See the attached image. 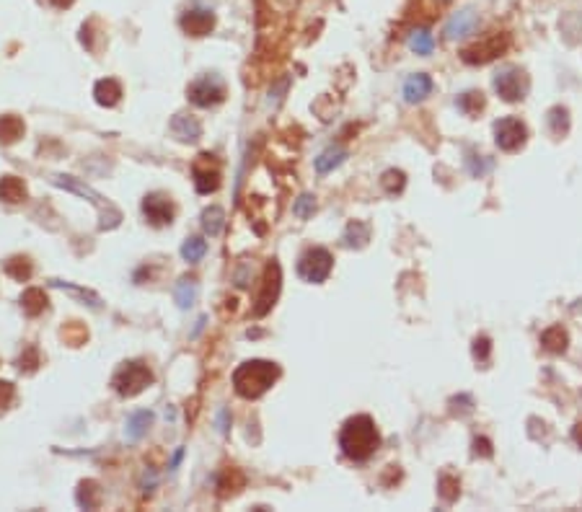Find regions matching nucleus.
I'll return each mask as SVG.
<instances>
[{
    "mask_svg": "<svg viewBox=\"0 0 582 512\" xmlns=\"http://www.w3.org/2000/svg\"><path fill=\"white\" fill-rule=\"evenodd\" d=\"M381 445V435L367 414L349 416L340 432V448L349 461H367Z\"/></svg>",
    "mask_w": 582,
    "mask_h": 512,
    "instance_id": "f257e3e1",
    "label": "nucleus"
},
{
    "mask_svg": "<svg viewBox=\"0 0 582 512\" xmlns=\"http://www.w3.org/2000/svg\"><path fill=\"white\" fill-rule=\"evenodd\" d=\"M280 365L270 360H249L243 365L236 367L233 373V388L236 394L243 399H259L262 394H267L280 378Z\"/></svg>",
    "mask_w": 582,
    "mask_h": 512,
    "instance_id": "f03ea898",
    "label": "nucleus"
},
{
    "mask_svg": "<svg viewBox=\"0 0 582 512\" xmlns=\"http://www.w3.org/2000/svg\"><path fill=\"white\" fill-rule=\"evenodd\" d=\"M55 184L60 189H68V192H73V194H81V197H86L88 202H93L98 208V213H101V228L104 230H111V228H117L119 225V220H122V213H119L111 202H106L101 194L96 192V189H91L88 184H83V181H78L76 176H55Z\"/></svg>",
    "mask_w": 582,
    "mask_h": 512,
    "instance_id": "7ed1b4c3",
    "label": "nucleus"
},
{
    "mask_svg": "<svg viewBox=\"0 0 582 512\" xmlns=\"http://www.w3.org/2000/svg\"><path fill=\"white\" fill-rule=\"evenodd\" d=\"M153 381H155V378H153V370L146 362H125V365L117 367V373L111 375L114 391H117L119 396H125V399L143 394Z\"/></svg>",
    "mask_w": 582,
    "mask_h": 512,
    "instance_id": "20e7f679",
    "label": "nucleus"
},
{
    "mask_svg": "<svg viewBox=\"0 0 582 512\" xmlns=\"http://www.w3.org/2000/svg\"><path fill=\"white\" fill-rule=\"evenodd\" d=\"M280 287H282V272H280V264L270 262L262 275V285H259L254 305H251V316H254V319H262V316H267V313L272 311V305L277 303V298H280Z\"/></svg>",
    "mask_w": 582,
    "mask_h": 512,
    "instance_id": "39448f33",
    "label": "nucleus"
},
{
    "mask_svg": "<svg viewBox=\"0 0 582 512\" xmlns=\"http://www.w3.org/2000/svg\"><path fill=\"white\" fill-rule=\"evenodd\" d=\"M528 88H531V81H528L526 70H520L518 65H507V68H502L494 76V91L505 101H510V104L513 101H523Z\"/></svg>",
    "mask_w": 582,
    "mask_h": 512,
    "instance_id": "423d86ee",
    "label": "nucleus"
},
{
    "mask_svg": "<svg viewBox=\"0 0 582 512\" xmlns=\"http://www.w3.org/2000/svg\"><path fill=\"white\" fill-rule=\"evenodd\" d=\"M187 96L192 104L208 109V106L220 104L223 98H225V83L218 76H200L197 81L189 83Z\"/></svg>",
    "mask_w": 582,
    "mask_h": 512,
    "instance_id": "0eeeda50",
    "label": "nucleus"
},
{
    "mask_svg": "<svg viewBox=\"0 0 582 512\" xmlns=\"http://www.w3.org/2000/svg\"><path fill=\"white\" fill-rule=\"evenodd\" d=\"M332 264H334V259L326 249H308L303 256H300L298 275L305 280V282L319 285V282H324V280L329 277Z\"/></svg>",
    "mask_w": 582,
    "mask_h": 512,
    "instance_id": "6e6552de",
    "label": "nucleus"
},
{
    "mask_svg": "<svg viewBox=\"0 0 582 512\" xmlns=\"http://www.w3.org/2000/svg\"><path fill=\"white\" fill-rule=\"evenodd\" d=\"M526 140H528V130L518 117H505V119H499V122H494V143H497L499 150L513 153L526 145Z\"/></svg>",
    "mask_w": 582,
    "mask_h": 512,
    "instance_id": "1a4fd4ad",
    "label": "nucleus"
},
{
    "mask_svg": "<svg viewBox=\"0 0 582 512\" xmlns=\"http://www.w3.org/2000/svg\"><path fill=\"white\" fill-rule=\"evenodd\" d=\"M192 179H194V189L200 194H210L220 187V166H218L215 155L210 153H202L197 155L192 166Z\"/></svg>",
    "mask_w": 582,
    "mask_h": 512,
    "instance_id": "9d476101",
    "label": "nucleus"
},
{
    "mask_svg": "<svg viewBox=\"0 0 582 512\" xmlns=\"http://www.w3.org/2000/svg\"><path fill=\"white\" fill-rule=\"evenodd\" d=\"M507 44H510L507 34H492V36H486V39H481V42H476L474 47H466L464 52H461V60L469 65H484L489 63V60H494L497 55H502L507 49Z\"/></svg>",
    "mask_w": 582,
    "mask_h": 512,
    "instance_id": "9b49d317",
    "label": "nucleus"
},
{
    "mask_svg": "<svg viewBox=\"0 0 582 512\" xmlns=\"http://www.w3.org/2000/svg\"><path fill=\"white\" fill-rule=\"evenodd\" d=\"M173 202L168 200L166 194H148L146 200H143V215L148 217V222L150 225H155V228H160V225H171L173 220Z\"/></svg>",
    "mask_w": 582,
    "mask_h": 512,
    "instance_id": "f8f14e48",
    "label": "nucleus"
},
{
    "mask_svg": "<svg viewBox=\"0 0 582 512\" xmlns=\"http://www.w3.org/2000/svg\"><path fill=\"white\" fill-rule=\"evenodd\" d=\"M179 24L189 36H208L215 29V14L208 11V8H192V11L181 16Z\"/></svg>",
    "mask_w": 582,
    "mask_h": 512,
    "instance_id": "ddd939ff",
    "label": "nucleus"
},
{
    "mask_svg": "<svg viewBox=\"0 0 582 512\" xmlns=\"http://www.w3.org/2000/svg\"><path fill=\"white\" fill-rule=\"evenodd\" d=\"M476 24H479L476 11L474 8H464V11H458V14H453L448 19V24H445V39H451V42L464 39V36L474 34Z\"/></svg>",
    "mask_w": 582,
    "mask_h": 512,
    "instance_id": "4468645a",
    "label": "nucleus"
},
{
    "mask_svg": "<svg viewBox=\"0 0 582 512\" xmlns=\"http://www.w3.org/2000/svg\"><path fill=\"white\" fill-rule=\"evenodd\" d=\"M168 130H171V135L179 140V143H197V140L202 138L200 119L192 117V114H176V117L171 119Z\"/></svg>",
    "mask_w": 582,
    "mask_h": 512,
    "instance_id": "2eb2a0df",
    "label": "nucleus"
},
{
    "mask_svg": "<svg viewBox=\"0 0 582 512\" xmlns=\"http://www.w3.org/2000/svg\"><path fill=\"white\" fill-rule=\"evenodd\" d=\"M153 411H148V409H140V411H132L130 416H127L125 422V437L130 440V443H138V440H143V437L148 435V429L153 427Z\"/></svg>",
    "mask_w": 582,
    "mask_h": 512,
    "instance_id": "dca6fc26",
    "label": "nucleus"
},
{
    "mask_svg": "<svg viewBox=\"0 0 582 512\" xmlns=\"http://www.w3.org/2000/svg\"><path fill=\"white\" fill-rule=\"evenodd\" d=\"M101 499H104V491H101L98 481L86 478V481L78 484V491H76L78 507H83V510H98V507H101Z\"/></svg>",
    "mask_w": 582,
    "mask_h": 512,
    "instance_id": "f3484780",
    "label": "nucleus"
},
{
    "mask_svg": "<svg viewBox=\"0 0 582 512\" xmlns=\"http://www.w3.org/2000/svg\"><path fill=\"white\" fill-rule=\"evenodd\" d=\"M432 93V78L424 76V73H417V76H412L407 83H404V98L409 101V104H417V101H422V98H427Z\"/></svg>",
    "mask_w": 582,
    "mask_h": 512,
    "instance_id": "a211bd4d",
    "label": "nucleus"
},
{
    "mask_svg": "<svg viewBox=\"0 0 582 512\" xmlns=\"http://www.w3.org/2000/svg\"><path fill=\"white\" fill-rule=\"evenodd\" d=\"M93 98H96L98 106H117L119 98H122V86L114 78H104L93 86Z\"/></svg>",
    "mask_w": 582,
    "mask_h": 512,
    "instance_id": "6ab92c4d",
    "label": "nucleus"
},
{
    "mask_svg": "<svg viewBox=\"0 0 582 512\" xmlns=\"http://www.w3.org/2000/svg\"><path fill=\"white\" fill-rule=\"evenodd\" d=\"M24 132H26V125H24L21 117H16V114H3L0 117V143L3 145H14L16 140L24 138Z\"/></svg>",
    "mask_w": 582,
    "mask_h": 512,
    "instance_id": "aec40b11",
    "label": "nucleus"
},
{
    "mask_svg": "<svg viewBox=\"0 0 582 512\" xmlns=\"http://www.w3.org/2000/svg\"><path fill=\"white\" fill-rule=\"evenodd\" d=\"M197 295H200V285H197L194 277H181L179 282H176V287H173V298H176L181 311L192 308V305L197 303Z\"/></svg>",
    "mask_w": 582,
    "mask_h": 512,
    "instance_id": "412c9836",
    "label": "nucleus"
},
{
    "mask_svg": "<svg viewBox=\"0 0 582 512\" xmlns=\"http://www.w3.org/2000/svg\"><path fill=\"white\" fill-rule=\"evenodd\" d=\"M567 344H569V334L564 332L561 326H548L546 332L541 334V347L551 354L567 352Z\"/></svg>",
    "mask_w": 582,
    "mask_h": 512,
    "instance_id": "4be33fe9",
    "label": "nucleus"
},
{
    "mask_svg": "<svg viewBox=\"0 0 582 512\" xmlns=\"http://www.w3.org/2000/svg\"><path fill=\"white\" fill-rule=\"evenodd\" d=\"M0 200L11 202V205H19V202L26 200V184L19 176H3L0 179Z\"/></svg>",
    "mask_w": 582,
    "mask_h": 512,
    "instance_id": "5701e85b",
    "label": "nucleus"
},
{
    "mask_svg": "<svg viewBox=\"0 0 582 512\" xmlns=\"http://www.w3.org/2000/svg\"><path fill=\"white\" fill-rule=\"evenodd\" d=\"M47 303L49 300H47V295H44L42 287H29V290H24V295H21V308L26 316H31V319L47 311Z\"/></svg>",
    "mask_w": 582,
    "mask_h": 512,
    "instance_id": "b1692460",
    "label": "nucleus"
},
{
    "mask_svg": "<svg viewBox=\"0 0 582 512\" xmlns=\"http://www.w3.org/2000/svg\"><path fill=\"white\" fill-rule=\"evenodd\" d=\"M342 241H344V246H349V249H362V246L370 241V225L362 220H352L347 225Z\"/></svg>",
    "mask_w": 582,
    "mask_h": 512,
    "instance_id": "393cba45",
    "label": "nucleus"
},
{
    "mask_svg": "<svg viewBox=\"0 0 582 512\" xmlns=\"http://www.w3.org/2000/svg\"><path fill=\"white\" fill-rule=\"evenodd\" d=\"M344 158H347V150H344V148H340V145L326 148V150L321 153L319 158H316V171H319V173L334 171L337 166H342V163H344Z\"/></svg>",
    "mask_w": 582,
    "mask_h": 512,
    "instance_id": "a878e982",
    "label": "nucleus"
},
{
    "mask_svg": "<svg viewBox=\"0 0 582 512\" xmlns=\"http://www.w3.org/2000/svg\"><path fill=\"white\" fill-rule=\"evenodd\" d=\"M202 228H205L208 235H220L223 228H225V213H223V208L213 205V208L205 210L202 213Z\"/></svg>",
    "mask_w": 582,
    "mask_h": 512,
    "instance_id": "bb28decb",
    "label": "nucleus"
},
{
    "mask_svg": "<svg viewBox=\"0 0 582 512\" xmlns=\"http://www.w3.org/2000/svg\"><path fill=\"white\" fill-rule=\"evenodd\" d=\"M6 272L16 282H26V280L31 277L34 267H31V259H29V256H11L6 262Z\"/></svg>",
    "mask_w": 582,
    "mask_h": 512,
    "instance_id": "cd10ccee",
    "label": "nucleus"
},
{
    "mask_svg": "<svg viewBox=\"0 0 582 512\" xmlns=\"http://www.w3.org/2000/svg\"><path fill=\"white\" fill-rule=\"evenodd\" d=\"M243 473L238 469H225L220 473V481H218V489H220V497H228V494H236L243 486Z\"/></svg>",
    "mask_w": 582,
    "mask_h": 512,
    "instance_id": "c85d7f7f",
    "label": "nucleus"
},
{
    "mask_svg": "<svg viewBox=\"0 0 582 512\" xmlns=\"http://www.w3.org/2000/svg\"><path fill=\"white\" fill-rule=\"evenodd\" d=\"M52 287H60V290H68L73 292L76 298H81L83 303H88L91 308H101V298H98L93 290H86V287H78L73 282H60V280H52Z\"/></svg>",
    "mask_w": 582,
    "mask_h": 512,
    "instance_id": "c756f323",
    "label": "nucleus"
},
{
    "mask_svg": "<svg viewBox=\"0 0 582 512\" xmlns=\"http://www.w3.org/2000/svg\"><path fill=\"white\" fill-rule=\"evenodd\" d=\"M484 93L481 91H469V93H464V96L458 98V109L464 111L466 117H476L479 111L484 109Z\"/></svg>",
    "mask_w": 582,
    "mask_h": 512,
    "instance_id": "7c9ffc66",
    "label": "nucleus"
},
{
    "mask_svg": "<svg viewBox=\"0 0 582 512\" xmlns=\"http://www.w3.org/2000/svg\"><path fill=\"white\" fill-rule=\"evenodd\" d=\"M437 494H440L443 502L453 505V502L458 499V494H461V481H458L456 476H451V473H443L440 481H437Z\"/></svg>",
    "mask_w": 582,
    "mask_h": 512,
    "instance_id": "2f4dec72",
    "label": "nucleus"
},
{
    "mask_svg": "<svg viewBox=\"0 0 582 512\" xmlns=\"http://www.w3.org/2000/svg\"><path fill=\"white\" fill-rule=\"evenodd\" d=\"M409 49L417 52V55H430L432 49H435V39H432V34L427 29H417L409 36Z\"/></svg>",
    "mask_w": 582,
    "mask_h": 512,
    "instance_id": "473e14b6",
    "label": "nucleus"
},
{
    "mask_svg": "<svg viewBox=\"0 0 582 512\" xmlns=\"http://www.w3.org/2000/svg\"><path fill=\"white\" fill-rule=\"evenodd\" d=\"M208 254V241H202V238H187L184 241V246H181V256H184V262L189 264H197L202 259V256Z\"/></svg>",
    "mask_w": 582,
    "mask_h": 512,
    "instance_id": "72a5a7b5",
    "label": "nucleus"
},
{
    "mask_svg": "<svg viewBox=\"0 0 582 512\" xmlns=\"http://www.w3.org/2000/svg\"><path fill=\"white\" fill-rule=\"evenodd\" d=\"M548 127H551V132H554L556 138L567 135V130H569V111L564 109V106H554V109L548 111Z\"/></svg>",
    "mask_w": 582,
    "mask_h": 512,
    "instance_id": "f704fd0d",
    "label": "nucleus"
},
{
    "mask_svg": "<svg viewBox=\"0 0 582 512\" xmlns=\"http://www.w3.org/2000/svg\"><path fill=\"white\" fill-rule=\"evenodd\" d=\"M63 339L68 342L70 347H81L86 339H88V332H86V326H81L78 321H70V324L63 326Z\"/></svg>",
    "mask_w": 582,
    "mask_h": 512,
    "instance_id": "c9c22d12",
    "label": "nucleus"
},
{
    "mask_svg": "<svg viewBox=\"0 0 582 512\" xmlns=\"http://www.w3.org/2000/svg\"><path fill=\"white\" fill-rule=\"evenodd\" d=\"M39 365H42V354H39V349H36V347H26L24 354L19 357V370H21V373H36Z\"/></svg>",
    "mask_w": 582,
    "mask_h": 512,
    "instance_id": "e433bc0d",
    "label": "nucleus"
},
{
    "mask_svg": "<svg viewBox=\"0 0 582 512\" xmlns=\"http://www.w3.org/2000/svg\"><path fill=\"white\" fill-rule=\"evenodd\" d=\"M381 187L386 189L388 194H399L404 187H407V176H404V171H396V168H391V171L383 173Z\"/></svg>",
    "mask_w": 582,
    "mask_h": 512,
    "instance_id": "4c0bfd02",
    "label": "nucleus"
},
{
    "mask_svg": "<svg viewBox=\"0 0 582 512\" xmlns=\"http://www.w3.org/2000/svg\"><path fill=\"white\" fill-rule=\"evenodd\" d=\"M292 213L298 215L300 220L313 217V213H316V197H313V194H300L298 200H295V205H292Z\"/></svg>",
    "mask_w": 582,
    "mask_h": 512,
    "instance_id": "58836bf2",
    "label": "nucleus"
},
{
    "mask_svg": "<svg viewBox=\"0 0 582 512\" xmlns=\"http://www.w3.org/2000/svg\"><path fill=\"white\" fill-rule=\"evenodd\" d=\"M466 166H469V173H471V176H479V179H481V176H484L486 171H492V160L486 158V155H469V158H466Z\"/></svg>",
    "mask_w": 582,
    "mask_h": 512,
    "instance_id": "ea45409f",
    "label": "nucleus"
},
{
    "mask_svg": "<svg viewBox=\"0 0 582 512\" xmlns=\"http://www.w3.org/2000/svg\"><path fill=\"white\" fill-rule=\"evenodd\" d=\"M489 352H492V342L486 339V337H476L474 339V357L479 362H486L489 360Z\"/></svg>",
    "mask_w": 582,
    "mask_h": 512,
    "instance_id": "a19ab883",
    "label": "nucleus"
},
{
    "mask_svg": "<svg viewBox=\"0 0 582 512\" xmlns=\"http://www.w3.org/2000/svg\"><path fill=\"white\" fill-rule=\"evenodd\" d=\"M16 399V388L11 381H0V411H6Z\"/></svg>",
    "mask_w": 582,
    "mask_h": 512,
    "instance_id": "79ce46f5",
    "label": "nucleus"
},
{
    "mask_svg": "<svg viewBox=\"0 0 582 512\" xmlns=\"http://www.w3.org/2000/svg\"><path fill=\"white\" fill-rule=\"evenodd\" d=\"M215 419H218V432H220V435H228L230 432V411L228 409H220Z\"/></svg>",
    "mask_w": 582,
    "mask_h": 512,
    "instance_id": "37998d69",
    "label": "nucleus"
},
{
    "mask_svg": "<svg viewBox=\"0 0 582 512\" xmlns=\"http://www.w3.org/2000/svg\"><path fill=\"white\" fill-rule=\"evenodd\" d=\"M474 453H476V456L489 458L492 456V443H489L486 437H476V440H474Z\"/></svg>",
    "mask_w": 582,
    "mask_h": 512,
    "instance_id": "c03bdc74",
    "label": "nucleus"
},
{
    "mask_svg": "<svg viewBox=\"0 0 582 512\" xmlns=\"http://www.w3.org/2000/svg\"><path fill=\"white\" fill-rule=\"evenodd\" d=\"M287 91V81H280V86L275 91H270V106H277L280 98H282V93Z\"/></svg>",
    "mask_w": 582,
    "mask_h": 512,
    "instance_id": "a18cd8bd",
    "label": "nucleus"
},
{
    "mask_svg": "<svg viewBox=\"0 0 582 512\" xmlns=\"http://www.w3.org/2000/svg\"><path fill=\"white\" fill-rule=\"evenodd\" d=\"M246 270H249V264H241V272L236 275V285H238V287H246V285H249V275H246Z\"/></svg>",
    "mask_w": 582,
    "mask_h": 512,
    "instance_id": "49530a36",
    "label": "nucleus"
},
{
    "mask_svg": "<svg viewBox=\"0 0 582 512\" xmlns=\"http://www.w3.org/2000/svg\"><path fill=\"white\" fill-rule=\"evenodd\" d=\"M572 437H575V443L582 448V422L575 424V429H572Z\"/></svg>",
    "mask_w": 582,
    "mask_h": 512,
    "instance_id": "de8ad7c7",
    "label": "nucleus"
},
{
    "mask_svg": "<svg viewBox=\"0 0 582 512\" xmlns=\"http://www.w3.org/2000/svg\"><path fill=\"white\" fill-rule=\"evenodd\" d=\"M181 456H184V450H176V453H173V458H171V464H168V469H176V466H179V461H181Z\"/></svg>",
    "mask_w": 582,
    "mask_h": 512,
    "instance_id": "09e8293b",
    "label": "nucleus"
},
{
    "mask_svg": "<svg viewBox=\"0 0 582 512\" xmlns=\"http://www.w3.org/2000/svg\"><path fill=\"white\" fill-rule=\"evenodd\" d=\"M49 3H52L55 8H60V11H63V8H70V6H73V0H49Z\"/></svg>",
    "mask_w": 582,
    "mask_h": 512,
    "instance_id": "8fccbe9b",
    "label": "nucleus"
},
{
    "mask_svg": "<svg viewBox=\"0 0 582 512\" xmlns=\"http://www.w3.org/2000/svg\"><path fill=\"white\" fill-rule=\"evenodd\" d=\"M205 324H208V319H205V316H202V319H200V321H197V326H194V332H192V334H189V337H197V334H200V332H202V326H205Z\"/></svg>",
    "mask_w": 582,
    "mask_h": 512,
    "instance_id": "3c124183",
    "label": "nucleus"
}]
</instances>
